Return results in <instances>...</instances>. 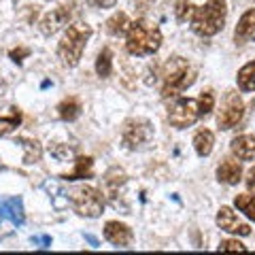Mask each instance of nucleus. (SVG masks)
<instances>
[{"label":"nucleus","instance_id":"obj_1","mask_svg":"<svg viewBox=\"0 0 255 255\" xmlns=\"http://www.w3.org/2000/svg\"><path fill=\"white\" fill-rule=\"evenodd\" d=\"M159 45H162V32L155 23H149L145 19L130 23L126 32V49L130 55H136V58L153 55Z\"/></svg>","mask_w":255,"mask_h":255},{"label":"nucleus","instance_id":"obj_2","mask_svg":"<svg viewBox=\"0 0 255 255\" xmlns=\"http://www.w3.org/2000/svg\"><path fill=\"white\" fill-rule=\"evenodd\" d=\"M226 17H228L226 0H209L202 6H196L194 17H191V30L204 38L215 36L226 26Z\"/></svg>","mask_w":255,"mask_h":255},{"label":"nucleus","instance_id":"obj_3","mask_svg":"<svg viewBox=\"0 0 255 255\" xmlns=\"http://www.w3.org/2000/svg\"><path fill=\"white\" fill-rule=\"evenodd\" d=\"M90 36H92V26H87V23L77 21L66 28L62 41L58 43V58L64 66H68V68L77 66L83 55L85 43L90 41Z\"/></svg>","mask_w":255,"mask_h":255},{"label":"nucleus","instance_id":"obj_4","mask_svg":"<svg viewBox=\"0 0 255 255\" xmlns=\"http://www.w3.org/2000/svg\"><path fill=\"white\" fill-rule=\"evenodd\" d=\"M196 81V70L183 58H172L164 68V87L162 96L164 98H174L181 96L187 87Z\"/></svg>","mask_w":255,"mask_h":255},{"label":"nucleus","instance_id":"obj_5","mask_svg":"<svg viewBox=\"0 0 255 255\" xmlns=\"http://www.w3.org/2000/svg\"><path fill=\"white\" fill-rule=\"evenodd\" d=\"M70 204L77 215L81 217H100L102 211H105V196H102L100 189H96L92 185H81V187H75L70 191Z\"/></svg>","mask_w":255,"mask_h":255},{"label":"nucleus","instance_id":"obj_6","mask_svg":"<svg viewBox=\"0 0 255 255\" xmlns=\"http://www.w3.org/2000/svg\"><path fill=\"white\" fill-rule=\"evenodd\" d=\"M153 136V128L147 119L142 117H134V119H128L122 128V140L128 149H140L145 147L147 142Z\"/></svg>","mask_w":255,"mask_h":255},{"label":"nucleus","instance_id":"obj_7","mask_svg":"<svg viewBox=\"0 0 255 255\" xmlns=\"http://www.w3.org/2000/svg\"><path fill=\"white\" fill-rule=\"evenodd\" d=\"M200 119V111H198V100L194 98H179L170 107L168 122L177 130H185V128L194 126Z\"/></svg>","mask_w":255,"mask_h":255},{"label":"nucleus","instance_id":"obj_8","mask_svg":"<svg viewBox=\"0 0 255 255\" xmlns=\"http://www.w3.org/2000/svg\"><path fill=\"white\" fill-rule=\"evenodd\" d=\"M243 115H245V105H243L241 96L234 94V92H228L226 98H223L219 115H217L219 130H232V128H236L241 124Z\"/></svg>","mask_w":255,"mask_h":255},{"label":"nucleus","instance_id":"obj_9","mask_svg":"<svg viewBox=\"0 0 255 255\" xmlns=\"http://www.w3.org/2000/svg\"><path fill=\"white\" fill-rule=\"evenodd\" d=\"M73 13H75V2H64L60 6H55V9H51L49 13L43 15L41 32L45 36L55 34V32L62 30L64 26H68L70 19H73Z\"/></svg>","mask_w":255,"mask_h":255},{"label":"nucleus","instance_id":"obj_10","mask_svg":"<svg viewBox=\"0 0 255 255\" xmlns=\"http://www.w3.org/2000/svg\"><path fill=\"white\" fill-rule=\"evenodd\" d=\"M217 226L228 234H236V236H249L251 228L238 219V215L230 209V206H221L217 211Z\"/></svg>","mask_w":255,"mask_h":255},{"label":"nucleus","instance_id":"obj_11","mask_svg":"<svg viewBox=\"0 0 255 255\" xmlns=\"http://www.w3.org/2000/svg\"><path fill=\"white\" fill-rule=\"evenodd\" d=\"M105 238L115 247H130L134 241V232L122 221H109L105 226Z\"/></svg>","mask_w":255,"mask_h":255},{"label":"nucleus","instance_id":"obj_12","mask_svg":"<svg viewBox=\"0 0 255 255\" xmlns=\"http://www.w3.org/2000/svg\"><path fill=\"white\" fill-rule=\"evenodd\" d=\"M243 179V166L236 159H223L217 166V181L226 185H238Z\"/></svg>","mask_w":255,"mask_h":255},{"label":"nucleus","instance_id":"obj_13","mask_svg":"<svg viewBox=\"0 0 255 255\" xmlns=\"http://www.w3.org/2000/svg\"><path fill=\"white\" fill-rule=\"evenodd\" d=\"M232 153L243 159V162H253L255 159V136L251 134H241L232 138Z\"/></svg>","mask_w":255,"mask_h":255},{"label":"nucleus","instance_id":"obj_14","mask_svg":"<svg viewBox=\"0 0 255 255\" xmlns=\"http://www.w3.org/2000/svg\"><path fill=\"white\" fill-rule=\"evenodd\" d=\"M255 28V9H247L243 13V17L238 19V26L234 30V43L236 45H245L251 38Z\"/></svg>","mask_w":255,"mask_h":255},{"label":"nucleus","instance_id":"obj_15","mask_svg":"<svg viewBox=\"0 0 255 255\" xmlns=\"http://www.w3.org/2000/svg\"><path fill=\"white\" fill-rule=\"evenodd\" d=\"M0 215H2V217H9L13 223H23L21 198H9V200H0Z\"/></svg>","mask_w":255,"mask_h":255},{"label":"nucleus","instance_id":"obj_16","mask_svg":"<svg viewBox=\"0 0 255 255\" xmlns=\"http://www.w3.org/2000/svg\"><path fill=\"white\" fill-rule=\"evenodd\" d=\"M130 23L132 21L128 19V15L124 11H117L107 19V32L111 36H124L128 32V28H130Z\"/></svg>","mask_w":255,"mask_h":255},{"label":"nucleus","instance_id":"obj_17","mask_svg":"<svg viewBox=\"0 0 255 255\" xmlns=\"http://www.w3.org/2000/svg\"><path fill=\"white\" fill-rule=\"evenodd\" d=\"M92 172H94V159L81 155V157H77V162H75V170L70 172V174H64L62 179H66V181L90 179V177H92Z\"/></svg>","mask_w":255,"mask_h":255},{"label":"nucleus","instance_id":"obj_18","mask_svg":"<svg viewBox=\"0 0 255 255\" xmlns=\"http://www.w3.org/2000/svg\"><path fill=\"white\" fill-rule=\"evenodd\" d=\"M215 147V134L211 130H200L194 136V149L200 157H209Z\"/></svg>","mask_w":255,"mask_h":255},{"label":"nucleus","instance_id":"obj_19","mask_svg":"<svg viewBox=\"0 0 255 255\" xmlns=\"http://www.w3.org/2000/svg\"><path fill=\"white\" fill-rule=\"evenodd\" d=\"M58 115L60 119H64V122H75V119L81 115V102H79L77 98H64L60 105H58Z\"/></svg>","mask_w":255,"mask_h":255},{"label":"nucleus","instance_id":"obj_20","mask_svg":"<svg viewBox=\"0 0 255 255\" xmlns=\"http://www.w3.org/2000/svg\"><path fill=\"white\" fill-rule=\"evenodd\" d=\"M236 83L243 92H255V62H249L238 70Z\"/></svg>","mask_w":255,"mask_h":255},{"label":"nucleus","instance_id":"obj_21","mask_svg":"<svg viewBox=\"0 0 255 255\" xmlns=\"http://www.w3.org/2000/svg\"><path fill=\"white\" fill-rule=\"evenodd\" d=\"M96 73H98V77H102V79H109L111 73H113V53H111L109 47L98 53V60H96Z\"/></svg>","mask_w":255,"mask_h":255},{"label":"nucleus","instance_id":"obj_22","mask_svg":"<svg viewBox=\"0 0 255 255\" xmlns=\"http://www.w3.org/2000/svg\"><path fill=\"white\" fill-rule=\"evenodd\" d=\"M234 206L241 213H245L251 221H255V196H251V194H238L234 198Z\"/></svg>","mask_w":255,"mask_h":255},{"label":"nucleus","instance_id":"obj_23","mask_svg":"<svg viewBox=\"0 0 255 255\" xmlns=\"http://www.w3.org/2000/svg\"><path fill=\"white\" fill-rule=\"evenodd\" d=\"M194 11L196 6L189 2V0H179L177 4H174V17H177V21H191V17H194Z\"/></svg>","mask_w":255,"mask_h":255},{"label":"nucleus","instance_id":"obj_24","mask_svg":"<svg viewBox=\"0 0 255 255\" xmlns=\"http://www.w3.org/2000/svg\"><path fill=\"white\" fill-rule=\"evenodd\" d=\"M21 122V115L17 109H13V115L11 117H2L0 119V136H4V134H9L11 130H15V128L19 126Z\"/></svg>","mask_w":255,"mask_h":255},{"label":"nucleus","instance_id":"obj_25","mask_svg":"<svg viewBox=\"0 0 255 255\" xmlns=\"http://www.w3.org/2000/svg\"><path fill=\"white\" fill-rule=\"evenodd\" d=\"M213 109H215V96H213V92H202L200 98H198V111H200V117L211 115Z\"/></svg>","mask_w":255,"mask_h":255},{"label":"nucleus","instance_id":"obj_26","mask_svg":"<svg viewBox=\"0 0 255 255\" xmlns=\"http://www.w3.org/2000/svg\"><path fill=\"white\" fill-rule=\"evenodd\" d=\"M23 142H26V147L28 149V155H26V164H32V162H36L38 157H41V147H38V142L36 140H30V138H21Z\"/></svg>","mask_w":255,"mask_h":255},{"label":"nucleus","instance_id":"obj_27","mask_svg":"<svg viewBox=\"0 0 255 255\" xmlns=\"http://www.w3.org/2000/svg\"><path fill=\"white\" fill-rule=\"evenodd\" d=\"M219 251H234V253H245L247 247L241 243V241H234V238H228V241H221L219 243Z\"/></svg>","mask_w":255,"mask_h":255},{"label":"nucleus","instance_id":"obj_28","mask_svg":"<svg viewBox=\"0 0 255 255\" xmlns=\"http://www.w3.org/2000/svg\"><path fill=\"white\" fill-rule=\"evenodd\" d=\"M245 183H247V187H249V189H255V166L249 172H247V181Z\"/></svg>","mask_w":255,"mask_h":255},{"label":"nucleus","instance_id":"obj_29","mask_svg":"<svg viewBox=\"0 0 255 255\" xmlns=\"http://www.w3.org/2000/svg\"><path fill=\"white\" fill-rule=\"evenodd\" d=\"M96 6H102V9H111V6H115L117 0H92Z\"/></svg>","mask_w":255,"mask_h":255},{"label":"nucleus","instance_id":"obj_30","mask_svg":"<svg viewBox=\"0 0 255 255\" xmlns=\"http://www.w3.org/2000/svg\"><path fill=\"white\" fill-rule=\"evenodd\" d=\"M9 55H11V58H13L15 62H21L23 55H28V49H17V51H11Z\"/></svg>","mask_w":255,"mask_h":255},{"label":"nucleus","instance_id":"obj_31","mask_svg":"<svg viewBox=\"0 0 255 255\" xmlns=\"http://www.w3.org/2000/svg\"><path fill=\"white\" fill-rule=\"evenodd\" d=\"M251 38H253V41H255V28H253V34H251Z\"/></svg>","mask_w":255,"mask_h":255}]
</instances>
